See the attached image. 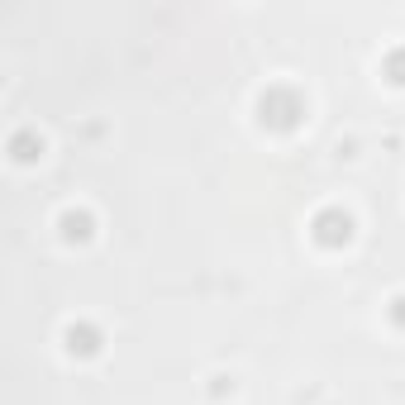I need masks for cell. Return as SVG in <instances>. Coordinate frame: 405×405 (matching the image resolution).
<instances>
[{"mask_svg": "<svg viewBox=\"0 0 405 405\" xmlns=\"http://www.w3.org/2000/svg\"><path fill=\"white\" fill-rule=\"evenodd\" d=\"M263 119L281 124V129H291V124L300 119V101L291 96V91H267V96H263Z\"/></svg>", "mask_w": 405, "mask_h": 405, "instance_id": "6da1fadb", "label": "cell"}, {"mask_svg": "<svg viewBox=\"0 0 405 405\" xmlns=\"http://www.w3.org/2000/svg\"><path fill=\"white\" fill-rule=\"evenodd\" d=\"M62 224H67V239H86V224H91V219L86 215H67Z\"/></svg>", "mask_w": 405, "mask_h": 405, "instance_id": "277c9868", "label": "cell"}, {"mask_svg": "<svg viewBox=\"0 0 405 405\" xmlns=\"http://www.w3.org/2000/svg\"><path fill=\"white\" fill-rule=\"evenodd\" d=\"M67 348L72 353H91L96 348V334H91V329H67Z\"/></svg>", "mask_w": 405, "mask_h": 405, "instance_id": "3957f363", "label": "cell"}, {"mask_svg": "<svg viewBox=\"0 0 405 405\" xmlns=\"http://www.w3.org/2000/svg\"><path fill=\"white\" fill-rule=\"evenodd\" d=\"M391 72H396V81H405V53H391Z\"/></svg>", "mask_w": 405, "mask_h": 405, "instance_id": "8992f818", "label": "cell"}, {"mask_svg": "<svg viewBox=\"0 0 405 405\" xmlns=\"http://www.w3.org/2000/svg\"><path fill=\"white\" fill-rule=\"evenodd\" d=\"M34 148H38V143L29 134H15V158H34Z\"/></svg>", "mask_w": 405, "mask_h": 405, "instance_id": "5b68a950", "label": "cell"}, {"mask_svg": "<svg viewBox=\"0 0 405 405\" xmlns=\"http://www.w3.org/2000/svg\"><path fill=\"white\" fill-rule=\"evenodd\" d=\"M348 215H339V210H324L320 219H315V234H320V243H344L348 239Z\"/></svg>", "mask_w": 405, "mask_h": 405, "instance_id": "7a4b0ae2", "label": "cell"}]
</instances>
